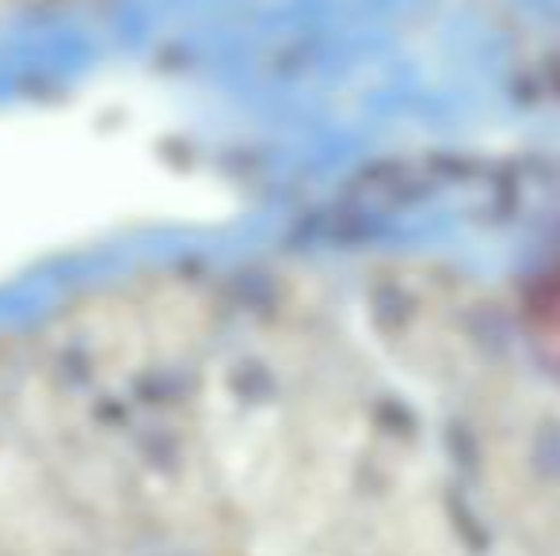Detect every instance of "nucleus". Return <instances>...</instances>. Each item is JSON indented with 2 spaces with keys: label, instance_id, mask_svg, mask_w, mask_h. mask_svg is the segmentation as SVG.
Returning <instances> with one entry per match:
<instances>
[{
  "label": "nucleus",
  "instance_id": "f257e3e1",
  "mask_svg": "<svg viewBox=\"0 0 560 556\" xmlns=\"http://www.w3.org/2000/svg\"><path fill=\"white\" fill-rule=\"evenodd\" d=\"M81 335H84V343H89L92 358L104 363L107 370H115V374H130L149 351L138 305L112 301V297L92 301V309L84 312Z\"/></svg>",
  "mask_w": 560,
  "mask_h": 556
},
{
  "label": "nucleus",
  "instance_id": "f03ea898",
  "mask_svg": "<svg viewBox=\"0 0 560 556\" xmlns=\"http://www.w3.org/2000/svg\"><path fill=\"white\" fill-rule=\"evenodd\" d=\"M138 312H141V324H145L149 347H161L164 355L191 347L202 332V305L195 301L191 289H179L172 282H164L161 289L141 297Z\"/></svg>",
  "mask_w": 560,
  "mask_h": 556
}]
</instances>
